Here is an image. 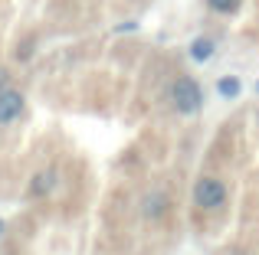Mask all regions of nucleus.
<instances>
[{
	"label": "nucleus",
	"mask_w": 259,
	"mask_h": 255,
	"mask_svg": "<svg viewBox=\"0 0 259 255\" xmlns=\"http://www.w3.org/2000/svg\"><path fill=\"white\" fill-rule=\"evenodd\" d=\"M167 95H171L174 111L184 115V118L197 115V111L203 108V89H200V82H197L194 76H177L171 82V92H167Z\"/></svg>",
	"instance_id": "obj_1"
},
{
	"label": "nucleus",
	"mask_w": 259,
	"mask_h": 255,
	"mask_svg": "<svg viewBox=\"0 0 259 255\" xmlns=\"http://www.w3.org/2000/svg\"><path fill=\"white\" fill-rule=\"evenodd\" d=\"M227 197H230V190H227V183H223L220 177H213V173H203V177H197L194 180V190H190V200H194V206L197 210H220L223 203H227Z\"/></svg>",
	"instance_id": "obj_2"
},
{
	"label": "nucleus",
	"mask_w": 259,
	"mask_h": 255,
	"mask_svg": "<svg viewBox=\"0 0 259 255\" xmlns=\"http://www.w3.org/2000/svg\"><path fill=\"white\" fill-rule=\"evenodd\" d=\"M26 111V95L20 89H13V85H7L4 92H0V128L20 121Z\"/></svg>",
	"instance_id": "obj_3"
},
{
	"label": "nucleus",
	"mask_w": 259,
	"mask_h": 255,
	"mask_svg": "<svg viewBox=\"0 0 259 255\" xmlns=\"http://www.w3.org/2000/svg\"><path fill=\"white\" fill-rule=\"evenodd\" d=\"M56 183H59L56 167H43V170H36V173L30 177V183H26V193H30L33 200H46V197H53Z\"/></svg>",
	"instance_id": "obj_4"
},
{
	"label": "nucleus",
	"mask_w": 259,
	"mask_h": 255,
	"mask_svg": "<svg viewBox=\"0 0 259 255\" xmlns=\"http://www.w3.org/2000/svg\"><path fill=\"white\" fill-rule=\"evenodd\" d=\"M167 197L164 193H148L145 197V203H141V216L148 219V223H164V216H167Z\"/></svg>",
	"instance_id": "obj_5"
},
{
	"label": "nucleus",
	"mask_w": 259,
	"mask_h": 255,
	"mask_svg": "<svg viewBox=\"0 0 259 255\" xmlns=\"http://www.w3.org/2000/svg\"><path fill=\"white\" fill-rule=\"evenodd\" d=\"M217 52V39L213 36H197L194 43H190V59L194 62H210Z\"/></svg>",
	"instance_id": "obj_6"
},
{
	"label": "nucleus",
	"mask_w": 259,
	"mask_h": 255,
	"mask_svg": "<svg viewBox=\"0 0 259 255\" xmlns=\"http://www.w3.org/2000/svg\"><path fill=\"white\" fill-rule=\"evenodd\" d=\"M217 92H220V98H227V102L240 98V92H243V82H240V76H223L220 82H217Z\"/></svg>",
	"instance_id": "obj_7"
},
{
	"label": "nucleus",
	"mask_w": 259,
	"mask_h": 255,
	"mask_svg": "<svg viewBox=\"0 0 259 255\" xmlns=\"http://www.w3.org/2000/svg\"><path fill=\"white\" fill-rule=\"evenodd\" d=\"M207 7L213 13H236L240 10V0H207Z\"/></svg>",
	"instance_id": "obj_8"
},
{
	"label": "nucleus",
	"mask_w": 259,
	"mask_h": 255,
	"mask_svg": "<svg viewBox=\"0 0 259 255\" xmlns=\"http://www.w3.org/2000/svg\"><path fill=\"white\" fill-rule=\"evenodd\" d=\"M7 85H10V72H7V69H4V66H0V92H4V89H7Z\"/></svg>",
	"instance_id": "obj_9"
},
{
	"label": "nucleus",
	"mask_w": 259,
	"mask_h": 255,
	"mask_svg": "<svg viewBox=\"0 0 259 255\" xmlns=\"http://www.w3.org/2000/svg\"><path fill=\"white\" fill-rule=\"evenodd\" d=\"M4 232H7V223H4V219H0V239H4Z\"/></svg>",
	"instance_id": "obj_10"
},
{
	"label": "nucleus",
	"mask_w": 259,
	"mask_h": 255,
	"mask_svg": "<svg viewBox=\"0 0 259 255\" xmlns=\"http://www.w3.org/2000/svg\"><path fill=\"white\" fill-rule=\"evenodd\" d=\"M256 92H259V85H256Z\"/></svg>",
	"instance_id": "obj_11"
}]
</instances>
